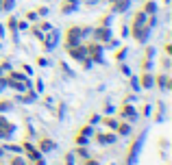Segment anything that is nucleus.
Instances as JSON below:
<instances>
[{"mask_svg":"<svg viewBox=\"0 0 172 165\" xmlns=\"http://www.w3.org/2000/svg\"><path fill=\"white\" fill-rule=\"evenodd\" d=\"M137 150H139V141H135L133 143V148H131V154H129V165L135 163V154H137Z\"/></svg>","mask_w":172,"mask_h":165,"instance_id":"1","label":"nucleus"},{"mask_svg":"<svg viewBox=\"0 0 172 165\" xmlns=\"http://www.w3.org/2000/svg\"><path fill=\"white\" fill-rule=\"evenodd\" d=\"M42 148H44V150H52V148H55V143H52V141H44Z\"/></svg>","mask_w":172,"mask_h":165,"instance_id":"4","label":"nucleus"},{"mask_svg":"<svg viewBox=\"0 0 172 165\" xmlns=\"http://www.w3.org/2000/svg\"><path fill=\"white\" fill-rule=\"evenodd\" d=\"M87 165H96V161H87Z\"/></svg>","mask_w":172,"mask_h":165,"instance_id":"7","label":"nucleus"},{"mask_svg":"<svg viewBox=\"0 0 172 165\" xmlns=\"http://www.w3.org/2000/svg\"><path fill=\"white\" fill-rule=\"evenodd\" d=\"M118 130H120V132H122V135H127V132H129V126H127V124H124V126H120V128H118Z\"/></svg>","mask_w":172,"mask_h":165,"instance_id":"6","label":"nucleus"},{"mask_svg":"<svg viewBox=\"0 0 172 165\" xmlns=\"http://www.w3.org/2000/svg\"><path fill=\"white\" fill-rule=\"evenodd\" d=\"M144 85H146V87H150V85H153V76H150V74H146V76H144Z\"/></svg>","mask_w":172,"mask_h":165,"instance_id":"5","label":"nucleus"},{"mask_svg":"<svg viewBox=\"0 0 172 165\" xmlns=\"http://www.w3.org/2000/svg\"><path fill=\"white\" fill-rule=\"evenodd\" d=\"M83 54H85V50H72V57H74V59H81Z\"/></svg>","mask_w":172,"mask_h":165,"instance_id":"3","label":"nucleus"},{"mask_svg":"<svg viewBox=\"0 0 172 165\" xmlns=\"http://www.w3.org/2000/svg\"><path fill=\"white\" fill-rule=\"evenodd\" d=\"M55 39H57V31H52V33L48 35V41H46V46H50V48H52V46H55Z\"/></svg>","mask_w":172,"mask_h":165,"instance_id":"2","label":"nucleus"}]
</instances>
